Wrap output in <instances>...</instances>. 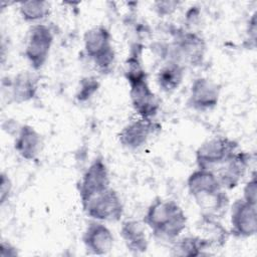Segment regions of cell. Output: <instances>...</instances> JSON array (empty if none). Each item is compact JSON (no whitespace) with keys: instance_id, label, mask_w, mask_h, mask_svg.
I'll list each match as a JSON object with an SVG mask.
<instances>
[{"instance_id":"obj_4","label":"cell","mask_w":257,"mask_h":257,"mask_svg":"<svg viewBox=\"0 0 257 257\" xmlns=\"http://www.w3.org/2000/svg\"><path fill=\"white\" fill-rule=\"evenodd\" d=\"M238 143L228 137H215L207 140L196 150L197 167L215 172L238 151Z\"/></svg>"},{"instance_id":"obj_22","label":"cell","mask_w":257,"mask_h":257,"mask_svg":"<svg viewBox=\"0 0 257 257\" xmlns=\"http://www.w3.org/2000/svg\"><path fill=\"white\" fill-rule=\"evenodd\" d=\"M242 199L249 204L257 205V179L255 172L252 174L250 180L245 184L243 188Z\"/></svg>"},{"instance_id":"obj_18","label":"cell","mask_w":257,"mask_h":257,"mask_svg":"<svg viewBox=\"0 0 257 257\" xmlns=\"http://www.w3.org/2000/svg\"><path fill=\"white\" fill-rule=\"evenodd\" d=\"M184 77L185 66L178 61L168 59L157 73V83L162 91L170 93L180 87Z\"/></svg>"},{"instance_id":"obj_26","label":"cell","mask_w":257,"mask_h":257,"mask_svg":"<svg viewBox=\"0 0 257 257\" xmlns=\"http://www.w3.org/2000/svg\"><path fill=\"white\" fill-rule=\"evenodd\" d=\"M17 248L10 242L2 241L0 244V256L1 257H14L18 256Z\"/></svg>"},{"instance_id":"obj_23","label":"cell","mask_w":257,"mask_h":257,"mask_svg":"<svg viewBox=\"0 0 257 257\" xmlns=\"http://www.w3.org/2000/svg\"><path fill=\"white\" fill-rule=\"evenodd\" d=\"M12 181L8 174L2 172L0 174V203L3 206L12 195Z\"/></svg>"},{"instance_id":"obj_10","label":"cell","mask_w":257,"mask_h":257,"mask_svg":"<svg viewBox=\"0 0 257 257\" xmlns=\"http://www.w3.org/2000/svg\"><path fill=\"white\" fill-rule=\"evenodd\" d=\"M221 86L208 77H197L190 86L188 105L194 110L205 112L214 109L220 99Z\"/></svg>"},{"instance_id":"obj_8","label":"cell","mask_w":257,"mask_h":257,"mask_svg":"<svg viewBox=\"0 0 257 257\" xmlns=\"http://www.w3.org/2000/svg\"><path fill=\"white\" fill-rule=\"evenodd\" d=\"M82 209L89 218L100 222H116L123 215L121 199L111 187L88 200Z\"/></svg>"},{"instance_id":"obj_9","label":"cell","mask_w":257,"mask_h":257,"mask_svg":"<svg viewBox=\"0 0 257 257\" xmlns=\"http://www.w3.org/2000/svg\"><path fill=\"white\" fill-rule=\"evenodd\" d=\"M110 187L109 171L101 156L94 158L84 171L79 185L78 194L81 206L95 195Z\"/></svg>"},{"instance_id":"obj_21","label":"cell","mask_w":257,"mask_h":257,"mask_svg":"<svg viewBox=\"0 0 257 257\" xmlns=\"http://www.w3.org/2000/svg\"><path fill=\"white\" fill-rule=\"evenodd\" d=\"M100 83L97 78L93 76L83 77L80 82L78 89L76 91L75 97L79 102H85L89 100L98 90Z\"/></svg>"},{"instance_id":"obj_3","label":"cell","mask_w":257,"mask_h":257,"mask_svg":"<svg viewBox=\"0 0 257 257\" xmlns=\"http://www.w3.org/2000/svg\"><path fill=\"white\" fill-rule=\"evenodd\" d=\"M83 48L96 68L103 73L112 69L115 51L109 30L103 25H95L84 32Z\"/></svg>"},{"instance_id":"obj_20","label":"cell","mask_w":257,"mask_h":257,"mask_svg":"<svg viewBox=\"0 0 257 257\" xmlns=\"http://www.w3.org/2000/svg\"><path fill=\"white\" fill-rule=\"evenodd\" d=\"M50 4L47 1H24L19 3L18 11L21 18L33 24L39 23V21L47 18L50 14Z\"/></svg>"},{"instance_id":"obj_12","label":"cell","mask_w":257,"mask_h":257,"mask_svg":"<svg viewBox=\"0 0 257 257\" xmlns=\"http://www.w3.org/2000/svg\"><path fill=\"white\" fill-rule=\"evenodd\" d=\"M160 128L153 118L139 117L126 123L118 134L119 144L130 151L144 147L150 138Z\"/></svg>"},{"instance_id":"obj_1","label":"cell","mask_w":257,"mask_h":257,"mask_svg":"<svg viewBox=\"0 0 257 257\" xmlns=\"http://www.w3.org/2000/svg\"><path fill=\"white\" fill-rule=\"evenodd\" d=\"M187 189L196 203L205 210L203 214L219 217L229 205V197L214 171L197 169L187 179Z\"/></svg>"},{"instance_id":"obj_25","label":"cell","mask_w":257,"mask_h":257,"mask_svg":"<svg viewBox=\"0 0 257 257\" xmlns=\"http://www.w3.org/2000/svg\"><path fill=\"white\" fill-rule=\"evenodd\" d=\"M256 15L257 12L255 11L247 24V29H246V34H247V40H249V42L252 43V46H255V42H256V33H257V21H256Z\"/></svg>"},{"instance_id":"obj_11","label":"cell","mask_w":257,"mask_h":257,"mask_svg":"<svg viewBox=\"0 0 257 257\" xmlns=\"http://www.w3.org/2000/svg\"><path fill=\"white\" fill-rule=\"evenodd\" d=\"M257 205H252L242 198L231 206V234L237 238H250L257 231Z\"/></svg>"},{"instance_id":"obj_5","label":"cell","mask_w":257,"mask_h":257,"mask_svg":"<svg viewBox=\"0 0 257 257\" xmlns=\"http://www.w3.org/2000/svg\"><path fill=\"white\" fill-rule=\"evenodd\" d=\"M205 39L193 31L178 30L175 33L172 43L170 60L180 62L185 66H200L203 64L206 55Z\"/></svg>"},{"instance_id":"obj_15","label":"cell","mask_w":257,"mask_h":257,"mask_svg":"<svg viewBox=\"0 0 257 257\" xmlns=\"http://www.w3.org/2000/svg\"><path fill=\"white\" fill-rule=\"evenodd\" d=\"M41 148V135L32 125L23 124L18 127L14 141V150L23 160H36Z\"/></svg>"},{"instance_id":"obj_2","label":"cell","mask_w":257,"mask_h":257,"mask_svg":"<svg viewBox=\"0 0 257 257\" xmlns=\"http://www.w3.org/2000/svg\"><path fill=\"white\" fill-rule=\"evenodd\" d=\"M187 221L186 213L177 202L162 198H156L144 216V224L156 238L173 242L186 229Z\"/></svg>"},{"instance_id":"obj_13","label":"cell","mask_w":257,"mask_h":257,"mask_svg":"<svg viewBox=\"0 0 257 257\" xmlns=\"http://www.w3.org/2000/svg\"><path fill=\"white\" fill-rule=\"evenodd\" d=\"M251 154L237 151L226 163L219 167L215 173L224 190L236 188L245 177L250 166Z\"/></svg>"},{"instance_id":"obj_14","label":"cell","mask_w":257,"mask_h":257,"mask_svg":"<svg viewBox=\"0 0 257 257\" xmlns=\"http://www.w3.org/2000/svg\"><path fill=\"white\" fill-rule=\"evenodd\" d=\"M86 251L93 255H105L113 247V235L109 228L103 222L89 221L81 237Z\"/></svg>"},{"instance_id":"obj_16","label":"cell","mask_w":257,"mask_h":257,"mask_svg":"<svg viewBox=\"0 0 257 257\" xmlns=\"http://www.w3.org/2000/svg\"><path fill=\"white\" fill-rule=\"evenodd\" d=\"M10 96L16 103L32 100L38 91V78L30 71L18 72L9 82Z\"/></svg>"},{"instance_id":"obj_17","label":"cell","mask_w":257,"mask_h":257,"mask_svg":"<svg viewBox=\"0 0 257 257\" xmlns=\"http://www.w3.org/2000/svg\"><path fill=\"white\" fill-rule=\"evenodd\" d=\"M120 237L128 251L141 254L148 250L149 241L144 226L136 220H126L121 223L119 229Z\"/></svg>"},{"instance_id":"obj_6","label":"cell","mask_w":257,"mask_h":257,"mask_svg":"<svg viewBox=\"0 0 257 257\" xmlns=\"http://www.w3.org/2000/svg\"><path fill=\"white\" fill-rule=\"evenodd\" d=\"M54 35L50 27L37 23L30 26L24 48V55L33 70L41 69L48 60Z\"/></svg>"},{"instance_id":"obj_19","label":"cell","mask_w":257,"mask_h":257,"mask_svg":"<svg viewBox=\"0 0 257 257\" xmlns=\"http://www.w3.org/2000/svg\"><path fill=\"white\" fill-rule=\"evenodd\" d=\"M213 247L211 242L202 236H184L174 241L171 254L174 256H202Z\"/></svg>"},{"instance_id":"obj_7","label":"cell","mask_w":257,"mask_h":257,"mask_svg":"<svg viewBox=\"0 0 257 257\" xmlns=\"http://www.w3.org/2000/svg\"><path fill=\"white\" fill-rule=\"evenodd\" d=\"M130 85V98L139 117L154 118L160 109V100L150 87L147 72L125 77Z\"/></svg>"},{"instance_id":"obj_24","label":"cell","mask_w":257,"mask_h":257,"mask_svg":"<svg viewBox=\"0 0 257 257\" xmlns=\"http://www.w3.org/2000/svg\"><path fill=\"white\" fill-rule=\"evenodd\" d=\"M179 2L176 1H159L154 4L156 12L160 16H167L172 14L178 7Z\"/></svg>"}]
</instances>
